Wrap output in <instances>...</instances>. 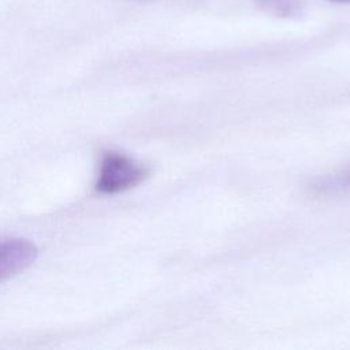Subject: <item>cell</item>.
I'll return each instance as SVG.
<instances>
[{"instance_id": "cell-1", "label": "cell", "mask_w": 350, "mask_h": 350, "mask_svg": "<svg viewBox=\"0 0 350 350\" xmlns=\"http://www.w3.org/2000/svg\"><path fill=\"white\" fill-rule=\"evenodd\" d=\"M146 175L148 171L130 157L109 152L101 160L96 189L103 194L119 193L141 183Z\"/></svg>"}, {"instance_id": "cell-2", "label": "cell", "mask_w": 350, "mask_h": 350, "mask_svg": "<svg viewBox=\"0 0 350 350\" xmlns=\"http://www.w3.org/2000/svg\"><path fill=\"white\" fill-rule=\"evenodd\" d=\"M37 253V246L27 239L0 241V282L30 267Z\"/></svg>"}, {"instance_id": "cell-3", "label": "cell", "mask_w": 350, "mask_h": 350, "mask_svg": "<svg viewBox=\"0 0 350 350\" xmlns=\"http://www.w3.org/2000/svg\"><path fill=\"white\" fill-rule=\"evenodd\" d=\"M264 12L279 18H293L302 12L301 0H253Z\"/></svg>"}, {"instance_id": "cell-4", "label": "cell", "mask_w": 350, "mask_h": 350, "mask_svg": "<svg viewBox=\"0 0 350 350\" xmlns=\"http://www.w3.org/2000/svg\"><path fill=\"white\" fill-rule=\"evenodd\" d=\"M313 189L317 193H336L350 190V168L343 172L335 174L334 176H327L324 179H319Z\"/></svg>"}, {"instance_id": "cell-5", "label": "cell", "mask_w": 350, "mask_h": 350, "mask_svg": "<svg viewBox=\"0 0 350 350\" xmlns=\"http://www.w3.org/2000/svg\"><path fill=\"white\" fill-rule=\"evenodd\" d=\"M332 3H339V4H350V0H328Z\"/></svg>"}]
</instances>
